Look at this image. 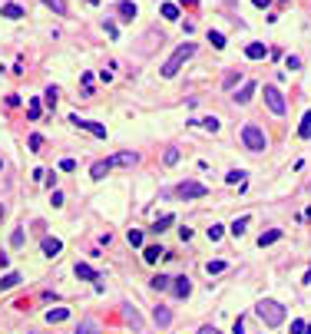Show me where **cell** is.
Returning a JSON list of instances; mask_svg holds the SVG:
<instances>
[{
    "instance_id": "obj_1",
    "label": "cell",
    "mask_w": 311,
    "mask_h": 334,
    "mask_svg": "<svg viewBox=\"0 0 311 334\" xmlns=\"http://www.w3.org/2000/svg\"><path fill=\"white\" fill-rule=\"evenodd\" d=\"M255 315H258V321H262L265 328H278V324L285 321V308H281L278 301H272V298H265V301H258Z\"/></svg>"
},
{
    "instance_id": "obj_2",
    "label": "cell",
    "mask_w": 311,
    "mask_h": 334,
    "mask_svg": "<svg viewBox=\"0 0 311 334\" xmlns=\"http://www.w3.org/2000/svg\"><path fill=\"white\" fill-rule=\"evenodd\" d=\"M242 143H245V149H248V152H265V149H268V136H265V129H262V126H255V123H245V126H242Z\"/></svg>"
},
{
    "instance_id": "obj_3",
    "label": "cell",
    "mask_w": 311,
    "mask_h": 334,
    "mask_svg": "<svg viewBox=\"0 0 311 334\" xmlns=\"http://www.w3.org/2000/svg\"><path fill=\"white\" fill-rule=\"evenodd\" d=\"M192 53H196V43H182L176 53L169 56V60L163 63V76H165V80H172V76L179 73V66H182L185 60H192Z\"/></svg>"
},
{
    "instance_id": "obj_4",
    "label": "cell",
    "mask_w": 311,
    "mask_h": 334,
    "mask_svg": "<svg viewBox=\"0 0 311 334\" xmlns=\"http://www.w3.org/2000/svg\"><path fill=\"white\" fill-rule=\"evenodd\" d=\"M265 103H268V110H272L275 116H285V96L278 93L275 86H265Z\"/></svg>"
},
{
    "instance_id": "obj_5",
    "label": "cell",
    "mask_w": 311,
    "mask_h": 334,
    "mask_svg": "<svg viewBox=\"0 0 311 334\" xmlns=\"http://www.w3.org/2000/svg\"><path fill=\"white\" fill-rule=\"evenodd\" d=\"M209 189L202 186V182H182V186H176V195L179 199H202Z\"/></svg>"
},
{
    "instance_id": "obj_6",
    "label": "cell",
    "mask_w": 311,
    "mask_h": 334,
    "mask_svg": "<svg viewBox=\"0 0 311 334\" xmlns=\"http://www.w3.org/2000/svg\"><path fill=\"white\" fill-rule=\"evenodd\" d=\"M70 123L73 126H80V129L93 132L96 139H106V126H99V123H93V119H80V116H70Z\"/></svg>"
},
{
    "instance_id": "obj_7",
    "label": "cell",
    "mask_w": 311,
    "mask_h": 334,
    "mask_svg": "<svg viewBox=\"0 0 311 334\" xmlns=\"http://www.w3.org/2000/svg\"><path fill=\"white\" fill-rule=\"evenodd\" d=\"M169 288H172V295H176V298H182V301H185L189 295H192V281L185 278V275H179V278H172V285H169Z\"/></svg>"
},
{
    "instance_id": "obj_8",
    "label": "cell",
    "mask_w": 311,
    "mask_h": 334,
    "mask_svg": "<svg viewBox=\"0 0 311 334\" xmlns=\"http://www.w3.org/2000/svg\"><path fill=\"white\" fill-rule=\"evenodd\" d=\"M40 248H43V255H47V258H56V255L63 252V241H60V239H50V235H47V239L40 241Z\"/></svg>"
},
{
    "instance_id": "obj_9",
    "label": "cell",
    "mask_w": 311,
    "mask_h": 334,
    "mask_svg": "<svg viewBox=\"0 0 311 334\" xmlns=\"http://www.w3.org/2000/svg\"><path fill=\"white\" fill-rule=\"evenodd\" d=\"M0 17H7V20H20V17H27V10H23L20 3H3V7H0Z\"/></svg>"
},
{
    "instance_id": "obj_10",
    "label": "cell",
    "mask_w": 311,
    "mask_h": 334,
    "mask_svg": "<svg viewBox=\"0 0 311 334\" xmlns=\"http://www.w3.org/2000/svg\"><path fill=\"white\" fill-rule=\"evenodd\" d=\"M152 321H156L159 328H169V321H172V311H169L165 304H159V308L152 311Z\"/></svg>"
},
{
    "instance_id": "obj_11",
    "label": "cell",
    "mask_w": 311,
    "mask_h": 334,
    "mask_svg": "<svg viewBox=\"0 0 311 334\" xmlns=\"http://www.w3.org/2000/svg\"><path fill=\"white\" fill-rule=\"evenodd\" d=\"M110 162H113V166H136V162H139V156H136V152H119V156H113V159H110Z\"/></svg>"
},
{
    "instance_id": "obj_12",
    "label": "cell",
    "mask_w": 311,
    "mask_h": 334,
    "mask_svg": "<svg viewBox=\"0 0 311 334\" xmlns=\"http://www.w3.org/2000/svg\"><path fill=\"white\" fill-rule=\"evenodd\" d=\"M255 83H245V86H242V90H238L235 96H232V99H235V103H242V106H245V103H248V99H252V96H255Z\"/></svg>"
},
{
    "instance_id": "obj_13",
    "label": "cell",
    "mask_w": 311,
    "mask_h": 334,
    "mask_svg": "<svg viewBox=\"0 0 311 334\" xmlns=\"http://www.w3.org/2000/svg\"><path fill=\"white\" fill-rule=\"evenodd\" d=\"M113 169V162L110 159H99V162H93V169H90V175L93 179H106V172Z\"/></svg>"
},
{
    "instance_id": "obj_14",
    "label": "cell",
    "mask_w": 311,
    "mask_h": 334,
    "mask_svg": "<svg viewBox=\"0 0 311 334\" xmlns=\"http://www.w3.org/2000/svg\"><path fill=\"white\" fill-rule=\"evenodd\" d=\"M76 278H83V281H96L99 275H96V268H90L86 261H80V265H76Z\"/></svg>"
},
{
    "instance_id": "obj_15",
    "label": "cell",
    "mask_w": 311,
    "mask_h": 334,
    "mask_svg": "<svg viewBox=\"0 0 311 334\" xmlns=\"http://www.w3.org/2000/svg\"><path fill=\"white\" fill-rule=\"evenodd\" d=\"M165 255H169V252H163L159 245H149L146 252H143V258H146L149 265H156V261H159V258H165Z\"/></svg>"
},
{
    "instance_id": "obj_16",
    "label": "cell",
    "mask_w": 311,
    "mask_h": 334,
    "mask_svg": "<svg viewBox=\"0 0 311 334\" xmlns=\"http://www.w3.org/2000/svg\"><path fill=\"white\" fill-rule=\"evenodd\" d=\"M278 239H281V228H272V232H262V235H258V248H265V245H275Z\"/></svg>"
},
{
    "instance_id": "obj_17",
    "label": "cell",
    "mask_w": 311,
    "mask_h": 334,
    "mask_svg": "<svg viewBox=\"0 0 311 334\" xmlns=\"http://www.w3.org/2000/svg\"><path fill=\"white\" fill-rule=\"evenodd\" d=\"M245 56H248V60H262V56H268V50H265V43H248V47H245Z\"/></svg>"
},
{
    "instance_id": "obj_18",
    "label": "cell",
    "mask_w": 311,
    "mask_h": 334,
    "mask_svg": "<svg viewBox=\"0 0 311 334\" xmlns=\"http://www.w3.org/2000/svg\"><path fill=\"white\" fill-rule=\"evenodd\" d=\"M66 318H70V308H50V311H47V321H50V324H60V321H66Z\"/></svg>"
},
{
    "instance_id": "obj_19",
    "label": "cell",
    "mask_w": 311,
    "mask_h": 334,
    "mask_svg": "<svg viewBox=\"0 0 311 334\" xmlns=\"http://www.w3.org/2000/svg\"><path fill=\"white\" fill-rule=\"evenodd\" d=\"M248 222H252V219H248V215H242V219H235V222H232V228H229V232H232V235H245V228H248Z\"/></svg>"
},
{
    "instance_id": "obj_20",
    "label": "cell",
    "mask_w": 311,
    "mask_h": 334,
    "mask_svg": "<svg viewBox=\"0 0 311 334\" xmlns=\"http://www.w3.org/2000/svg\"><path fill=\"white\" fill-rule=\"evenodd\" d=\"M76 334H99V324H96L93 318H86V321H80V328H76Z\"/></svg>"
},
{
    "instance_id": "obj_21",
    "label": "cell",
    "mask_w": 311,
    "mask_h": 334,
    "mask_svg": "<svg viewBox=\"0 0 311 334\" xmlns=\"http://www.w3.org/2000/svg\"><path fill=\"white\" fill-rule=\"evenodd\" d=\"M119 17H123V20L136 17V3H132V0H123V3H119Z\"/></svg>"
},
{
    "instance_id": "obj_22",
    "label": "cell",
    "mask_w": 311,
    "mask_h": 334,
    "mask_svg": "<svg viewBox=\"0 0 311 334\" xmlns=\"http://www.w3.org/2000/svg\"><path fill=\"white\" fill-rule=\"evenodd\" d=\"M27 116H30V123H37V119H40V99H37V96H30V103H27Z\"/></svg>"
},
{
    "instance_id": "obj_23",
    "label": "cell",
    "mask_w": 311,
    "mask_h": 334,
    "mask_svg": "<svg viewBox=\"0 0 311 334\" xmlns=\"http://www.w3.org/2000/svg\"><path fill=\"white\" fill-rule=\"evenodd\" d=\"M50 10H53L56 17H66V0H43Z\"/></svg>"
},
{
    "instance_id": "obj_24",
    "label": "cell",
    "mask_w": 311,
    "mask_h": 334,
    "mask_svg": "<svg viewBox=\"0 0 311 334\" xmlns=\"http://www.w3.org/2000/svg\"><path fill=\"white\" fill-rule=\"evenodd\" d=\"M225 182H229V186H245V172H242V169H232V172L225 175Z\"/></svg>"
},
{
    "instance_id": "obj_25",
    "label": "cell",
    "mask_w": 311,
    "mask_h": 334,
    "mask_svg": "<svg viewBox=\"0 0 311 334\" xmlns=\"http://www.w3.org/2000/svg\"><path fill=\"white\" fill-rule=\"evenodd\" d=\"M298 136H301V139H308V136H311V110L305 112V116H301V126H298Z\"/></svg>"
},
{
    "instance_id": "obj_26",
    "label": "cell",
    "mask_w": 311,
    "mask_h": 334,
    "mask_svg": "<svg viewBox=\"0 0 311 334\" xmlns=\"http://www.w3.org/2000/svg\"><path fill=\"white\" fill-rule=\"evenodd\" d=\"M199 126H202L205 132H219V126H222V123L215 119V116H205V119H199Z\"/></svg>"
},
{
    "instance_id": "obj_27",
    "label": "cell",
    "mask_w": 311,
    "mask_h": 334,
    "mask_svg": "<svg viewBox=\"0 0 311 334\" xmlns=\"http://www.w3.org/2000/svg\"><path fill=\"white\" fill-rule=\"evenodd\" d=\"M159 14H163L165 20H179V7H176V3H163V7H159Z\"/></svg>"
},
{
    "instance_id": "obj_28",
    "label": "cell",
    "mask_w": 311,
    "mask_h": 334,
    "mask_svg": "<svg viewBox=\"0 0 311 334\" xmlns=\"http://www.w3.org/2000/svg\"><path fill=\"white\" fill-rule=\"evenodd\" d=\"M14 285H20V275H17V271H7V275L0 278V288H14Z\"/></svg>"
},
{
    "instance_id": "obj_29",
    "label": "cell",
    "mask_w": 311,
    "mask_h": 334,
    "mask_svg": "<svg viewBox=\"0 0 311 334\" xmlns=\"http://www.w3.org/2000/svg\"><path fill=\"white\" fill-rule=\"evenodd\" d=\"M209 43H212L215 50H225V37H222L219 30H209Z\"/></svg>"
},
{
    "instance_id": "obj_30",
    "label": "cell",
    "mask_w": 311,
    "mask_h": 334,
    "mask_svg": "<svg viewBox=\"0 0 311 334\" xmlns=\"http://www.w3.org/2000/svg\"><path fill=\"white\" fill-rule=\"evenodd\" d=\"M179 156H182V152H179V149L172 146V149H165V156H163V162H165V166H176V162H179Z\"/></svg>"
},
{
    "instance_id": "obj_31",
    "label": "cell",
    "mask_w": 311,
    "mask_h": 334,
    "mask_svg": "<svg viewBox=\"0 0 311 334\" xmlns=\"http://www.w3.org/2000/svg\"><path fill=\"white\" fill-rule=\"evenodd\" d=\"M169 285H172V278H169V275H156V278H152V288H156V291H165Z\"/></svg>"
},
{
    "instance_id": "obj_32",
    "label": "cell",
    "mask_w": 311,
    "mask_h": 334,
    "mask_svg": "<svg viewBox=\"0 0 311 334\" xmlns=\"http://www.w3.org/2000/svg\"><path fill=\"white\" fill-rule=\"evenodd\" d=\"M126 239H129V245H132V248H139V245H143V232H139V228H129Z\"/></svg>"
},
{
    "instance_id": "obj_33",
    "label": "cell",
    "mask_w": 311,
    "mask_h": 334,
    "mask_svg": "<svg viewBox=\"0 0 311 334\" xmlns=\"http://www.w3.org/2000/svg\"><path fill=\"white\" fill-rule=\"evenodd\" d=\"M176 222V219H172V215H163V219H159V222L152 225V232H156V235H159V232H165V228H169V225Z\"/></svg>"
},
{
    "instance_id": "obj_34",
    "label": "cell",
    "mask_w": 311,
    "mask_h": 334,
    "mask_svg": "<svg viewBox=\"0 0 311 334\" xmlns=\"http://www.w3.org/2000/svg\"><path fill=\"white\" fill-rule=\"evenodd\" d=\"M27 146H30V152H40V146H43V136H40V132H33V136L27 139Z\"/></svg>"
},
{
    "instance_id": "obj_35",
    "label": "cell",
    "mask_w": 311,
    "mask_h": 334,
    "mask_svg": "<svg viewBox=\"0 0 311 334\" xmlns=\"http://www.w3.org/2000/svg\"><path fill=\"white\" fill-rule=\"evenodd\" d=\"M205 271H209V275H222V271H225V261H209Z\"/></svg>"
},
{
    "instance_id": "obj_36",
    "label": "cell",
    "mask_w": 311,
    "mask_h": 334,
    "mask_svg": "<svg viewBox=\"0 0 311 334\" xmlns=\"http://www.w3.org/2000/svg\"><path fill=\"white\" fill-rule=\"evenodd\" d=\"M222 232H225V225H212V228H209V241H219Z\"/></svg>"
},
{
    "instance_id": "obj_37",
    "label": "cell",
    "mask_w": 311,
    "mask_h": 334,
    "mask_svg": "<svg viewBox=\"0 0 311 334\" xmlns=\"http://www.w3.org/2000/svg\"><path fill=\"white\" fill-rule=\"evenodd\" d=\"M56 96H60V90H56V86H47V106H56Z\"/></svg>"
},
{
    "instance_id": "obj_38",
    "label": "cell",
    "mask_w": 311,
    "mask_h": 334,
    "mask_svg": "<svg viewBox=\"0 0 311 334\" xmlns=\"http://www.w3.org/2000/svg\"><path fill=\"white\" fill-rule=\"evenodd\" d=\"M238 83V73L235 70H232V73H225V80H222V86H225V90H229V86H235Z\"/></svg>"
},
{
    "instance_id": "obj_39",
    "label": "cell",
    "mask_w": 311,
    "mask_h": 334,
    "mask_svg": "<svg viewBox=\"0 0 311 334\" xmlns=\"http://www.w3.org/2000/svg\"><path fill=\"white\" fill-rule=\"evenodd\" d=\"M10 245H14V248H20V245H23V228H17V232L10 235Z\"/></svg>"
},
{
    "instance_id": "obj_40",
    "label": "cell",
    "mask_w": 311,
    "mask_h": 334,
    "mask_svg": "<svg viewBox=\"0 0 311 334\" xmlns=\"http://www.w3.org/2000/svg\"><path fill=\"white\" fill-rule=\"evenodd\" d=\"M292 334H305V321H301V318H295V321H292Z\"/></svg>"
},
{
    "instance_id": "obj_41",
    "label": "cell",
    "mask_w": 311,
    "mask_h": 334,
    "mask_svg": "<svg viewBox=\"0 0 311 334\" xmlns=\"http://www.w3.org/2000/svg\"><path fill=\"white\" fill-rule=\"evenodd\" d=\"M285 66H288V70H298V66H301V60H298V56H288V60H285Z\"/></svg>"
},
{
    "instance_id": "obj_42",
    "label": "cell",
    "mask_w": 311,
    "mask_h": 334,
    "mask_svg": "<svg viewBox=\"0 0 311 334\" xmlns=\"http://www.w3.org/2000/svg\"><path fill=\"white\" fill-rule=\"evenodd\" d=\"M60 169H63V172H73L76 162H73V159H63V162H60Z\"/></svg>"
},
{
    "instance_id": "obj_43",
    "label": "cell",
    "mask_w": 311,
    "mask_h": 334,
    "mask_svg": "<svg viewBox=\"0 0 311 334\" xmlns=\"http://www.w3.org/2000/svg\"><path fill=\"white\" fill-rule=\"evenodd\" d=\"M199 334H222V331H219V328H212V324H202Z\"/></svg>"
},
{
    "instance_id": "obj_44",
    "label": "cell",
    "mask_w": 311,
    "mask_h": 334,
    "mask_svg": "<svg viewBox=\"0 0 311 334\" xmlns=\"http://www.w3.org/2000/svg\"><path fill=\"white\" fill-rule=\"evenodd\" d=\"M232 331H235V334H245V321H242V318H235V328H232Z\"/></svg>"
},
{
    "instance_id": "obj_45",
    "label": "cell",
    "mask_w": 311,
    "mask_h": 334,
    "mask_svg": "<svg viewBox=\"0 0 311 334\" xmlns=\"http://www.w3.org/2000/svg\"><path fill=\"white\" fill-rule=\"evenodd\" d=\"M252 3H255V7H262V10H268V3H272V0H252Z\"/></svg>"
},
{
    "instance_id": "obj_46",
    "label": "cell",
    "mask_w": 311,
    "mask_h": 334,
    "mask_svg": "<svg viewBox=\"0 0 311 334\" xmlns=\"http://www.w3.org/2000/svg\"><path fill=\"white\" fill-rule=\"evenodd\" d=\"M305 285H311V268H308V271H305Z\"/></svg>"
},
{
    "instance_id": "obj_47",
    "label": "cell",
    "mask_w": 311,
    "mask_h": 334,
    "mask_svg": "<svg viewBox=\"0 0 311 334\" xmlns=\"http://www.w3.org/2000/svg\"><path fill=\"white\" fill-rule=\"evenodd\" d=\"M3 212H7V208H3V205H0V219H3Z\"/></svg>"
},
{
    "instance_id": "obj_48",
    "label": "cell",
    "mask_w": 311,
    "mask_h": 334,
    "mask_svg": "<svg viewBox=\"0 0 311 334\" xmlns=\"http://www.w3.org/2000/svg\"><path fill=\"white\" fill-rule=\"evenodd\" d=\"M90 3H99V0H90Z\"/></svg>"
},
{
    "instance_id": "obj_49",
    "label": "cell",
    "mask_w": 311,
    "mask_h": 334,
    "mask_svg": "<svg viewBox=\"0 0 311 334\" xmlns=\"http://www.w3.org/2000/svg\"><path fill=\"white\" fill-rule=\"evenodd\" d=\"M0 169H3V159H0Z\"/></svg>"
}]
</instances>
